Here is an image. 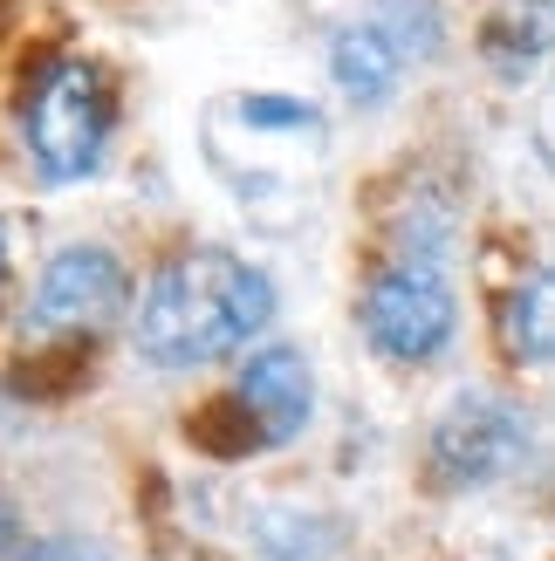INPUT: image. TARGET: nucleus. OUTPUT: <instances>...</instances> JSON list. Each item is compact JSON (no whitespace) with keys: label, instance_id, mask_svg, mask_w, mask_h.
<instances>
[{"label":"nucleus","instance_id":"nucleus-1","mask_svg":"<svg viewBox=\"0 0 555 561\" xmlns=\"http://www.w3.org/2000/svg\"><path fill=\"white\" fill-rule=\"evenodd\" d=\"M274 316V280L227 254V247H192L172 254L131 308L137 329V356L158 363V370H200L247 350V335H261Z\"/></svg>","mask_w":555,"mask_h":561},{"label":"nucleus","instance_id":"nucleus-2","mask_svg":"<svg viewBox=\"0 0 555 561\" xmlns=\"http://www.w3.org/2000/svg\"><path fill=\"white\" fill-rule=\"evenodd\" d=\"M21 145L48 185H76L103 164L110 145V90L90 62H42L21 90Z\"/></svg>","mask_w":555,"mask_h":561},{"label":"nucleus","instance_id":"nucleus-3","mask_svg":"<svg viewBox=\"0 0 555 561\" xmlns=\"http://www.w3.org/2000/svg\"><path fill=\"white\" fill-rule=\"evenodd\" d=\"M453 288L446 274H439V261H392L371 274L364 288V335L377 356L392 363H426L453 343Z\"/></svg>","mask_w":555,"mask_h":561},{"label":"nucleus","instance_id":"nucleus-4","mask_svg":"<svg viewBox=\"0 0 555 561\" xmlns=\"http://www.w3.org/2000/svg\"><path fill=\"white\" fill-rule=\"evenodd\" d=\"M131 308V274L110 247H63L27 301V329L42 335H97Z\"/></svg>","mask_w":555,"mask_h":561},{"label":"nucleus","instance_id":"nucleus-5","mask_svg":"<svg viewBox=\"0 0 555 561\" xmlns=\"http://www.w3.org/2000/svg\"><path fill=\"white\" fill-rule=\"evenodd\" d=\"M426 453H432V472L446 486H487L529 453V425H521V411L501 404V398H460L432 425Z\"/></svg>","mask_w":555,"mask_h":561},{"label":"nucleus","instance_id":"nucleus-6","mask_svg":"<svg viewBox=\"0 0 555 561\" xmlns=\"http://www.w3.org/2000/svg\"><path fill=\"white\" fill-rule=\"evenodd\" d=\"M234 404L254 417V445L302 438L309 432V411H316V383H309L302 350H254L234 377Z\"/></svg>","mask_w":555,"mask_h":561},{"label":"nucleus","instance_id":"nucleus-7","mask_svg":"<svg viewBox=\"0 0 555 561\" xmlns=\"http://www.w3.org/2000/svg\"><path fill=\"white\" fill-rule=\"evenodd\" d=\"M398 69H405V48L377 21H356L329 42V76H337V90L350 103H384L398 90Z\"/></svg>","mask_w":555,"mask_h":561},{"label":"nucleus","instance_id":"nucleus-8","mask_svg":"<svg viewBox=\"0 0 555 561\" xmlns=\"http://www.w3.org/2000/svg\"><path fill=\"white\" fill-rule=\"evenodd\" d=\"M480 48H487V62L501 76L535 69L555 48V0H508V8L480 27Z\"/></svg>","mask_w":555,"mask_h":561},{"label":"nucleus","instance_id":"nucleus-9","mask_svg":"<svg viewBox=\"0 0 555 561\" xmlns=\"http://www.w3.org/2000/svg\"><path fill=\"white\" fill-rule=\"evenodd\" d=\"M501 335H508L514 356L555 363V267L529 274V280L508 295V308H501Z\"/></svg>","mask_w":555,"mask_h":561},{"label":"nucleus","instance_id":"nucleus-10","mask_svg":"<svg viewBox=\"0 0 555 561\" xmlns=\"http://www.w3.org/2000/svg\"><path fill=\"white\" fill-rule=\"evenodd\" d=\"M247 124H288V130H316V110L309 103H274V96H247L240 103Z\"/></svg>","mask_w":555,"mask_h":561},{"label":"nucleus","instance_id":"nucleus-11","mask_svg":"<svg viewBox=\"0 0 555 561\" xmlns=\"http://www.w3.org/2000/svg\"><path fill=\"white\" fill-rule=\"evenodd\" d=\"M21 554H27V527L8 500H0V561H21Z\"/></svg>","mask_w":555,"mask_h":561},{"label":"nucleus","instance_id":"nucleus-12","mask_svg":"<svg viewBox=\"0 0 555 561\" xmlns=\"http://www.w3.org/2000/svg\"><path fill=\"white\" fill-rule=\"evenodd\" d=\"M21 561H90L76 541H27V554Z\"/></svg>","mask_w":555,"mask_h":561},{"label":"nucleus","instance_id":"nucleus-13","mask_svg":"<svg viewBox=\"0 0 555 561\" xmlns=\"http://www.w3.org/2000/svg\"><path fill=\"white\" fill-rule=\"evenodd\" d=\"M0 274H8V240H0Z\"/></svg>","mask_w":555,"mask_h":561}]
</instances>
